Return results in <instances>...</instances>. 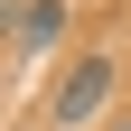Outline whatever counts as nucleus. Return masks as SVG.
<instances>
[{
  "instance_id": "2",
  "label": "nucleus",
  "mask_w": 131,
  "mask_h": 131,
  "mask_svg": "<svg viewBox=\"0 0 131 131\" xmlns=\"http://www.w3.org/2000/svg\"><path fill=\"white\" fill-rule=\"evenodd\" d=\"M66 38V0H19V28H9V56H47Z\"/></svg>"
},
{
  "instance_id": "1",
  "label": "nucleus",
  "mask_w": 131,
  "mask_h": 131,
  "mask_svg": "<svg viewBox=\"0 0 131 131\" xmlns=\"http://www.w3.org/2000/svg\"><path fill=\"white\" fill-rule=\"evenodd\" d=\"M103 112H112V56H75L56 75V94H47V122L56 131H103Z\"/></svg>"
},
{
  "instance_id": "3",
  "label": "nucleus",
  "mask_w": 131,
  "mask_h": 131,
  "mask_svg": "<svg viewBox=\"0 0 131 131\" xmlns=\"http://www.w3.org/2000/svg\"><path fill=\"white\" fill-rule=\"evenodd\" d=\"M103 131H131V112H112V122H103Z\"/></svg>"
}]
</instances>
